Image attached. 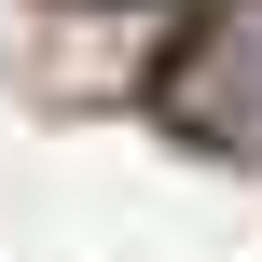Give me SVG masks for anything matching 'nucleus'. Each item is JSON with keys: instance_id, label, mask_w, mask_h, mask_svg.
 I'll return each mask as SVG.
<instances>
[{"instance_id": "obj_1", "label": "nucleus", "mask_w": 262, "mask_h": 262, "mask_svg": "<svg viewBox=\"0 0 262 262\" xmlns=\"http://www.w3.org/2000/svg\"><path fill=\"white\" fill-rule=\"evenodd\" d=\"M166 111H180L207 152H262V0H235V14L166 69Z\"/></svg>"}]
</instances>
